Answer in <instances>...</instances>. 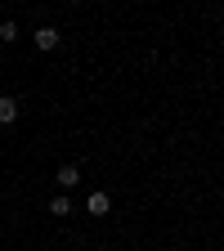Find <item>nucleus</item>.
<instances>
[{"instance_id":"obj_1","label":"nucleus","mask_w":224,"mask_h":251,"mask_svg":"<svg viewBox=\"0 0 224 251\" xmlns=\"http://www.w3.org/2000/svg\"><path fill=\"white\" fill-rule=\"evenodd\" d=\"M31 41H36V50H58L63 31L58 27H36V31H31Z\"/></svg>"},{"instance_id":"obj_2","label":"nucleus","mask_w":224,"mask_h":251,"mask_svg":"<svg viewBox=\"0 0 224 251\" xmlns=\"http://www.w3.org/2000/svg\"><path fill=\"white\" fill-rule=\"evenodd\" d=\"M85 211H90V215H108V211H112V198L103 193V188H94V193L85 198Z\"/></svg>"},{"instance_id":"obj_3","label":"nucleus","mask_w":224,"mask_h":251,"mask_svg":"<svg viewBox=\"0 0 224 251\" xmlns=\"http://www.w3.org/2000/svg\"><path fill=\"white\" fill-rule=\"evenodd\" d=\"M18 121V99L14 94H0V126H14Z\"/></svg>"},{"instance_id":"obj_4","label":"nucleus","mask_w":224,"mask_h":251,"mask_svg":"<svg viewBox=\"0 0 224 251\" xmlns=\"http://www.w3.org/2000/svg\"><path fill=\"white\" fill-rule=\"evenodd\" d=\"M58 184H63V188H76V184H81V166H76V162L58 166Z\"/></svg>"},{"instance_id":"obj_5","label":"nucleus","mask_w":224,"mask_h":251,"mask_svg":"<svg viewBox=\"0 0 224 251\" xmlns=\"http://www.w3.org/2000/svg\"><path fill=\"white\" fill-rule=\"evenodd\" d=\"M0 41H5V45H14V41H18V23H14V18L0 23Z\"/></svg>"},{"instance_id":"obj_6","label":"nucleus","mask_w":224,"mask_h":251,"mask_svg":"<svg viewBox=\"0 0 224 251\" xmlns=\"http://www.w3.org/2000/svg\"><path fill=\"white\" fill-rule=\"evenodd\" d=\"M50 215H72V202H68V198H63V193H58V198L50 202Z\"/></svg>"}]
</instances>
